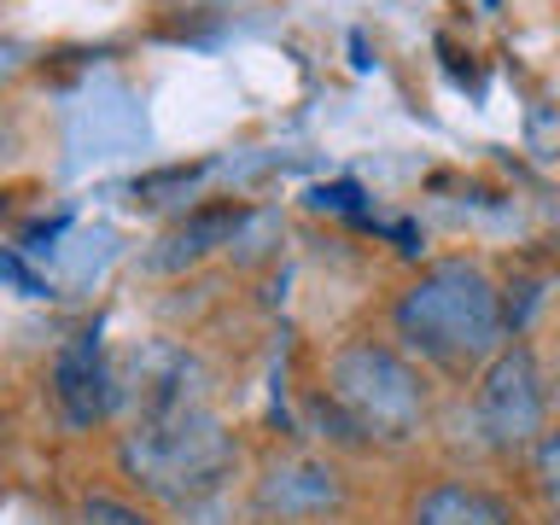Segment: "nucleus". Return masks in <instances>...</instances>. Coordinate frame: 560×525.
Segmentation results:
<instances>
[{"mask_svg": "<svg viewBox=\"0 0 560 525\" xmlns=\"http://www.w3.org/2000/svg\"><path fill=\"white\" fill-rule=\"evenodd\" d=\"M392 322H397V339L415 345L427 362L472 368L502 350L508 310L479 262H438L397 298Z\"/></svg>", "mask_w": 560, "mask_h": 525, "instance_id": "f257e3e1", "label": "nucleus"}, {"mask_svg": "<svg viewBox=\"0 0 560 525\" xmlns=\"http://www.w3.org/2000/svg\"><path fill=\"white\" fill-rule=\"evenodd\" d=\"M228 467H234V438L222 432V420L199 397L135 415L129 438H122V472L170 508L210 497L228 479Z\"/></svg>", "mask_w": 560, "mask_h": 525, "instance_id": "f03ea898", "label": "nucleus"}, {"mask_svg": "<svg viewBox=\"0 0 560 525\" xmlns=\"http://www.w3.org/2000/svg\"><path fill=\"white\" fill-rule=\"evenodd\" d=\"M327 397L350 415V427L368 438H385V444H402V438L420 432L427 420V392H420V374L397 350H385L374 339H350L332 350L327 362Z\"/></svg>", "mask_w": 560, "mask_h": 525, "instance_id": "7ed1b4c3", "label": "nucleus"}, {"mask_svg": "<svg viewBox=\"0 0 560 525\" xmlns=\"http://www.w3.org/2000/svg\"><path fill=\"white\" fill-rule=\"evenodd\" d=\"M472 415H479L485 444H497V450L537 444V432H542V374H537V357L525 345H502L497 357H490Z\"/></svg>", "mask_w": 560, "mask_h": 525, "instance_id": "20e7f679", "label": "nucleus"}, {"mask_svg": "<svg viewBox=\"0 0 560 525\" xmlns=\"http://www.w3.org/2000/svg\"><path fill=\"white\" fill-rule=\"evenodd\" d=\"M345 502V485L327 462L310 455H287L257 479V514L269 525H304V520H327Z\"/></svg>", "mask_w": 560, "mask_h": 525, "instance_id": "39448f33", "label": "nucleus"}, {"mask_svg": "<svg viewBox=\"0 0 560 525\" xmlns=\"http://www.w3.org/2000/svg\"><path fill=\"white\" fill-rule=\"evenodd\" d=\"M140 147H147V117H140V105L122 94L117 82L88 88V94L70 105V152H77V164L140 152Z\"/></svg>", "mask_w": 560, "mask_h": 525, "instance_id": "423d86ee", "label": "nucleus"}, {"mask_svg": "<svg viewBox=\"0 0 560 525\" xmlns=\"http://www.w3.org/2000/svg\"><path fill=\"white\" fill-rule=\"evenodd\" d=\"M52 397L70 427H94L112 409V368H105V350H100V332H77L59 362H52Z\"/></svg>", "mask_w": 560, "mask_h": 525, "instance_id": "0eeeda50", "label": "nucleus"}, {"mask_svg": "<svg viewBox=\"0 0 560 525\" xmlns=\"http://www.w3.org/2000/svg\"><path fill=\"white\" fill-rule=\"evenodd\" d=\"M409 525H514V514L472 485H432L409 508Z\"/></svg>", "mask_w": 560, "mask_h": 525, "instance_id": "6e6552de", "label": "nucleus"}, {"mask_svg": "<svg viewBox=\"0 0 560 525\" xmlns=\"http://www.w3.org/2000/svg\"><path fill=\"white\" fill-rule=\"evenodd\" d=\"M234 228H240V210H234V205L199 210V217H192V222H182V228H175V234L164 240V252H158L152 262H158V269H175V262H192V257H205L210 245L234 240Z\"/></svg>", "mask_w": 560, "mask_h": 525, "instance_id": "1a4fd4ad", "label": "nucleus"}, {"mask_svg": "<svg viewBox=\"0 0 560 525\" xmlns=\"http://www.w3.org/2000/svg\"><path fill=\"white\" fill-rule=\"evenodd\" d=\"M537 479H542V490L560 502V432L542 438V450H537Z\"/></svg>", "mask_w": 560, "mask_h": 525, "instance_id": "9d476101", "label": "nucleus"}, {"mask_svg": "<svg viewBox=\"0 0 560 525\" xmlns=\"http://www.w3.org/2000/svg\"><path fill=\"white\" fill-rule=\"evenodd\" d=\"M0 275H7V280H12V287L24 292V298H47V280H35V275H30V269H24V262H18L12 252H0Z\"/></svg>", "mask_w": 560, "mask_h": 525, "instance_id": "9b49d317", "label": "nucleus"}, {"mask_svg": "<svg viewBox=\"0 0 560 525\" xmlns=\"http://www.w3.org/2000/svg\"><path fill=\"white\" fill-rule=\"evenodd\" d=\"M0 455H7V432H0Z\"/></svg>", "mask_w": 560, "mask_h": 525, "instance_id": "f8f14e48", "label": "nucleus"}, {"mask_svg": "<svg viewBox=\"0 0 560 525\" xmlns=\"http://www.w3.org/2000/svg\"><path fill=\"white\" fill-rule=\"evenodd\" d=\"M555 525H560V514H555Z\"/></svg>", "mask_w": 560, "mask_h": 525, "instance_id": "ddd939ff", "label": "nucleus"}]
</instances>
